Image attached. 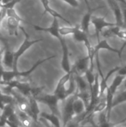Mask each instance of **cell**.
I'll return each mask as SVG.
<instances>
[{
	"label": "cell",
	"instance_id": "obj_16",
	"mask_svg": "<svg viewBox=\"0 0 126 127\" xmlns=\"http://www.w3.org/2000/svg\"><path fill=\"white\" fill-rule=\"evenodd\" d=\"M74 113H75V116H82L87 110V107L84 103V101L78 97L77 96H76L74 100Z\"/></svg>",
	"mask_w": 126,
	"mask_h": 127
},
{
	"label": "cell",
	"instance_id": "obj_24",
	"mask_svg": "<svg viewBox=\"0 0 126 127\" xmlns=\"http://www.w3.org/2000/svg\"><path fill=\"white\" fill-rule=\"evenodd\" d=\"M62 1L68 3L69 5H71L73 7H77L79 6V2L77 1V0H62Z\"/></svg>",
	"mask_w": 126,
	"mask_h": 127
},
{
	"label": "cell",
	"instance_id": "obj_17",
	"mask_svg": "<svg viewBox=\"0 0 126 127\" xmlns=\"http://www.w3.org/2000/svg\"><path fill=\"white\" fill-rule=\"evenodd\" d=\"M39 116L43 120L49 122L53 127H62V126L61 125V122H60L59 116H57L55 114L42 112V113H40Z\"/></svg>",
	"mask_w": 126,
	"mask_h": 127
},
{
	"label": "cell",
	"instance_id": "obj_12",
	"mask_svg": "<svg viewBox=\"0 0 126 127\" xmlns=\"http://www.w3.org/2000/svg\"><path fill=\"white\" fill-rule=\"evenodd\" d=\"M102 49H105V50H108L111 52H114L115 54H117L120 59H121V57H122V53L120 50L118 49H116V48H112L109 44L108 42H107V39H100V41H98V43L94 47V54H96L97 53H99V51Z\"/></svg>",
	"mask_w": 126,
	"mask_h": 127
},
{
	"label": "cell",
	"instance_id": "obj_32",
	"mask_svg": "<svg viewBox=\"0 0 126 127\" xmlns=\"http://www.w3.org/2000/svg\"><path fill=\"white\" fill-rule=\"evenodd\" d=\"M2 60V51L0 49V62H1Z\"/></svg>",
	"mask_w": 126,
	"mask_h": 127
},
{
	"label": "cell",
	"instance_id": "obj_19",
	"mask_svg": "<svg viewBox=\"0 0 126 127\" xmlns=\"http://www.w3.org/2000/svg\"><path fill=\"white\" fill-rule=\"evenodd\" d=\"M122 29L121 27L115 25L114 26L109 27L105 28V30H104L102 33H101V36L104 38V39H108V38H112V37H116L117 36L119 32L120 31V30Z\"/></svg>",
	"mask_w": 126,
	"mask_h": 127
},
{
	"label": "cell",
	"instance_id": "obj_15",
	"mask_svg": "<svg viewBox=\"0 0 126 127\" xmlns=\"http://www.w3.org/2000/svg\"><path fill=\"white\" fill-rule=\"evenodd\" d=\"M74 79L76 83V87H77V92H87L90 91V86L86 80L85 76H81V75H77L74 74ZM91 92V91H90Z\"/></svg>",
	"mask_w": 126,
	"mask_h": 127
},
{
	"label": "cell",
	"instance_id": "obj_5",
	"mask_svg": "<svg viewBox=\"0 0 126 127\" xmlns=\"http://www.w3.org/2000/svg\"><path fill=\"white\" fill-rule=\"evenodd\" d=\"M76 96V93L68 97L65 100V103L62 108V127H65L69 122L73 121L75 116L74 110V100Z\"/></svg>",
	"mask_w": 126,
	"mask_h": 127
},
{
	"label": "cell",
	"instance_id": "obj_10",
	"mask_svg": "<svg viewBox=\"0 0 126 127\" xmlns=\"http://www.w3.org/2000/svg\"><path fill=\"white\" fill-rule=\"evenodd\" d=\"M29 100V110L27 114L30 117L35 121H38L39 116L40 115V110L38 105V101L35 97H30L28 98Z\"/></svg>",
	"mask_w": 126,
	"mask_h": 127
},
{
	"label": "cell",
	"instance_id": "obj_23",
	"mask_svg": "<svg viewBox=\"0 0 126 127\" xmlns=\"http://www.w3.org/2000/svg\"><path fill=\"white\" fill-rule=\"evenodd\" d=\"M117 37L121 39L122 40H123V42L126 41V29L122 28L120 30V31L119 32V33L117 35Z\"/></svg>",
	"mask_w": 126,
	"mask_h": 127
},
{
	"label": "cell",
	"instance_id": "obj_26",
	"mask_svg": "<svg viewBox=\"0 0 126 127\" xmlns=\"http://www.w3.org/2000/svg\"><path fill=\"white\" fill-rule=\"evenodd\" d=\"M4 71H5V68L3 65L2 63L0 62V83L2 80V77H3V74H4Z\"/></svg>",
	"mask_w": 126,
	"mask_h": 127
},
{
	"label": "cell",
	"instance_id": "obj_6",
	"mask_svg": "<svg viewBox=\"0 0 126 127\" xmlns=\"http://www.w3.org/2000/svg\"><path fill=\"white\" fill-rule=\"evenodd\" d=\"M38 102L45 104L51 111V113L56 115L57 116L60 115L59 109V102L60 101L59 98L53 94H45L40 95L36 98Z\"/></svg>",
	"mask_w": 126,
	"mask_h": 127
},
{
	"label": "cell",
	"instance_id": "obj_9",
	"mask_svg": "<svg viewBox=\"0 0 126 127\" xmlns=\"http://www.w3.org/2000/svg\"><path fill=\"white\" fill-rule=\"evenodd\" d=\"M91 59L88 55L82 57L76 60L74 65L72 66V71L74 74L85 76V74L90 67Z\"/></svg>",
	"mask_w": 126,
	"mask_h": 127
},
{
	"label": "cell",
	"instance_id": "obj_2",
	"mask_svg": "<svg viewBox=\"0 0 126 127\" xmlns=\"http://www.w3.org/2000/svg\"><path fill=\"white\" fill-rule=\"evenodd\" d=\"M4 10H5L6 28H7L8 36H17L19 29H20V26H21L20 23L26 22L17 14L14 8L6 9Z\"/></svg>",
	"mask_w": 126,
	"mask_h": 127
},
{
	"label": "cell",
	"instance_id": "obj_7",
	"mask_svg": "<svg viewBox=\"0 0 126 127\" xmlns=\"http://www.w3.org/2000/svg\"><path fill=\"white\" fill-rule=\"evenodd\" d=\"M91 24L94 25L95 28V33L93 36H97V41L100 40V34L104 31V29L116 25L114 23L107 22L105 20V16H102V17H96V16L93 17L92 16Z\"/></svg>",
	"mask_w": 126,
	"mask_h": 127
},
{
	"label": "cell",
	"instance_id": "obj_3",
	"mask_svg": "<svg viewBox=\"0 0 126 127\" xmlns=\"http://www.w3.org/2000/svg\"><path fill=\"white\" fill-rule=\"evenodd\" d=\"M20 29L22 31L23 33L25 34V39L22 42V44L19 46V48H18V50L14 52V62H13V70L14 71H18V68H17V65H18V61L19 59L33 45L40 42L42 41V39H34V40H31L30 39V36L28 35V33L25 31V28L22 26H20Z\"/></svg>",
	"mask_w": 126,
	"mask_h": 127
},
{
	"label": "cell",
	"instance_id": "obj_20",
	"mask_svg": "<svg viewBox=\"0 0 126 127\" xmlns=\"http://www.w3.org/2000/svg\"><path fill=\"white\" fill-rule=\"evenodd\" d=\"M126 102V89L122 90L118 95H115L114 102H113V108Z\"/></svg>",
	"mask_w": 126,
	"mask_h": 127
},
{
	"label": "cell",
	"instance_id": "obj_11",
	"mask_svg": "<svg viewBox=\"0 0 126 127\" xmlns=\"http://www.w3.org/2000/svg\"><path fill=\"white\" fill-rule=\"evenodd\" d=\"M121 66H117V67H114V68H112L111 71H108V73L107 74V75L105 77H101L102 78V80L101 82L100 83V100L104 97V94L106 92V90L108 89V79L110 78V77L114 74V73H117V71L120 69Z\"/></svg>",
	"mask_w": 126,
	"mask_h": 127
},
{
	"label": "cell",
	"instance_id": "obj_14",
	"mask_svg": "<svg viewBox=\"0 0 126 127\" xmlns=\"http://www.w3.org/2000/svg\"><path fill=\"white\" fill-rule=\"evenodd\" d=\"M126 76H124V75H121V74H117L116 77H114V79L113 80L111 84L108 87L107 90L108 92H109L111 94H112L113 95L115 96L118 89L123 85L125 79H126Z\"/></svg>",
	"mask_w": 126,
	"mask_h": 127
},
{
	"label": "cell",
	"instance_id": "obj_21",
	"mask_svg": "<svg viewBox=\"0 0 126 127\" xmlns=\"http://www.w3.org/2000/svg\"><path fill=\"white\" fill-rule=\"evenodd\" d=\"M76 28H77V25H76L74 27H71V26H68V27H59V33L62 36H65L67 35L73 34L74 33V31H76Z\"/></svg>",
	"mask_w": 126,
	"mask_h": 127
},
{
	"label": "cell",
	"instance_id": "obj_31",
	"mask_svg": "<svg viewBox=\"0 0 126 127\" xmlns=\"http://www.w3.org/2000/svg\"><path fill=\"white\" fill-rule=\"evenodd\" d=\"M13 0H1V4H7L10 1H11Z\"/></svg>",
	"mask_w": 126,
	"mask_h": 127
},
{
	"label": "cell",
	"instance_id": "obj_22",
	"mask_svg": "<svg viewBox=\"0 0 126 127\" xmlns=\"http://www.w3.org/2000/svg\"><path fill=\"white\" fill-rule=\"evenodd\" d=\"M23 0H13L7 4H1V8L6 10V9H12V8H14V6L19 3L20 1H22Z\"/></svg>",
	"mask_w": 126,
	"mask_h": 127
},
{
	"label": "cell",
	"instance_id": "obj_30",
	"mask_svg": "<svg viewBox=\"0 0 126 127\" xmlns=\"http://www.w3.org/2000/svg\"><path fill=\"white\" fill-rule=\"evenodd\" d=\"M126 117L123 120V121H121L120 122H119V123H117V124H114V126H116V125H120V124H124V123H126Z\"/></svg>",
	"mask_w": 126,
	"mask_h": 127
},
{
	"label": "cell",
	"instance_id": "obj_8",
	"mask_svg": "<svg viewBox=\"0 0 126 127\" xmlns=\"http://www.w3.org/2000/svg\"><path fill=\"white\" fill-rule=\"evenodd\" d=\"M61 44L62 50V57L61 62V66L65 73H70L72 71V66L71 65L70 59H69V49L67 44V42L64 36H62L59 39H58Z\"/></svg>",
	"mask_w": 126,
	"mask_h": 127
},
{
	"label": "cell",
	"instance_id": "obj_27",
	"mask_svg": "<svg viewBox=\"0 0 126 127\" xmlns=\"http://www.w3.org/2000/svg\"><path fill=\"white\" fill-rule=\"evenodd\" d=\"M118 74H121V75H124L126 76V65L124 66H121L120 69L117 71Z\"/></svg>",
	"mask_w": 126,
	"mask_h": 127
},
{
	"label": "cell",
	"instance_id": "obj_4",
	"mask_svg": "<svg viewBox=\"0 0 126 127\" xmlns=\"http://www.w3.org/2000/svg\"><path fill=\"white\" fill-rule=\"evenodd\" d=\"M0 41L3 44L2 60L1 63L4 68L7 70H13L14 62V51H12L9 41L7 38L0 36Z\"/></svg>",
	"mask_w": 126,
	"mask_h": 127
},
{
	"label": "cell",
	"instance_id": "obj_18",
	"mask_svg": "<svg viewBox=\"0 0 126 127\" xmlns=\"http://www.w3.org/2000/svg\"><path fill=\"white\" fill-rule=\"evenodd\" d=\"M92 12L93 10H88V12L84 15L82 17L81 25H80V28L87 34L90 35V31H89V28L90 25L91 23V19H92ZM91 36V35H90Z\"/></svg>",
	"mask_w": 126,
	"mask_h": 127
},
{
	"label": "cell",
	"instance_id": "obj_1",
	"mask_svg": "<svg viewBox=\"0 0 126 127\" xmlns=\"http://www.w3.org/2000/svg\"><path fill=\"white\" fill-rule=\"evenodd\" d=\"M76 83L74 73L71 71L70 73H65V74L59 80L53 94L60 101H65L68 97L76 94Z\"/></svg>",
	"mask_w": 126,
	"mask_h": 127
},
{
	"label": "cell",
	"instance_id": "obj_29",
	"mask_svg": "<svg viewBox=\"0 0 126 127\" xmlns=\"http://www.w3.org/2000/svg\"><path fill=\"white\" fill-rule=\"evenodd\" d=\"M126 47V41L124 42V43H123V46H122V48L120 49V51H121V53H123V50L125 49V48Z\"/></svg>",
	"mask_w": 126,
	"mask_h": 127
},
{
	"label": "cell",
	"instance_id": "obj_25",
	"mask_svg": "<svg viewBox=\"0 0 126 127\" xmlns=\"http://www.w3.org/2000/svg\"><path fill=\"white\" fill-rule=\"evenodd\" d=\"M79 121H71V122H69L65 127H79Z\"/></svg>",
	"mask_w": 126,
	"mask_h": 127
},
{
	"label": "cell",
	"instance_id": "obj_13",
	"mask_svg": "<svg viewBox=\"0 0 126 127\" xmlns=\"http://www.w3.org/2000/svg\"><path fill=\"white\" fill-rule=\"evenodd\" d=\"M43 7H44V13L42 15L45 14V13H49L53 18H58V19H61L63 22H66L69 26L71 25V23L68 20L66 19L65 18H64L62 15H60L59 13H57L56 11H55L54 10H53L50 5H49V1L48 0H40Z\"/></svg>",
	"mask_w": 126,
	"mask_h": 127
},
{
	"label": "cell",
	"instance_id": "obj_28",
	"mask_svg": "<svg viewBox=\"0 0 126 127\" xmlns=\"http://www.w3.org/2000/svg\"><path fill=\"white\" fill-rule=\"evenodd\" d=\"M84 1H85V4H86L87 7H88V10H92V9H91V6H90L89 1H88V0H84Z\"/></svg>",
	"mask_w": 126,
	"mask_h": 127
}]
</instances>
